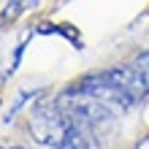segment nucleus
<instances>
[{
    "label": "nucleus",
    "mask_w": 149,
    "mask_h": 149,
    "mask_svg": "<svg viewBox=\"0 0 149 149\" xmlns=\"http://www.w3.org/2000/svg\"><path fill=\"white\" fill-rule=\"evenodd\" d=\"M76 87L103 100L114 114H125L136 103L149 98V76L144 68H133V65H114L106 71L90 73L79 79Z\"/></svg>",
    "instance_id": "f257e3e1"
},
{
    "label": "nucleus",
    "mask_w": 149,
    "mask_h": 149,
    "mask_svg": "<svg viewBox=\"0 0 149 149\" xmlns=\"http://www.w3.org/2000/svg\"><path fill=\"white\" fill-rule=\"evenodd\" d=\"M27 127L30 136L46 149H103L100 138L92 133L95 127L68 117L54 103L33 109Z\"/></svg>",
    "instance_id": "f03ea898"
},
{
    "label": "nucleus",
    "mask_w": 149,
    "mask_h": 149,
    "mask_svg": "<svg viewBox=\"0 0 149 149\" xmlns=\"http://www.w3.org/2000/svg\"><path fill=\"white\" fill-rule=\"evenodd\" d=\"M36 6V0H8L3 6V11H0V24H8L14 19H19L24 11H30V8Z\"/></svg>",
    "instance_id": "7ed1b4c3"
},
{
    "label": "nucleus",
    "mask_w": 149,
    "mask_h": 149,
    "mask_svg": "<svg viewBox=\"0 0 149 149\" xmlns=\"http://www.w3.org/2000/svg\"><path fill=\"white\" fill-rule=\"evenodd\" d=\"M0 149H22V146H0Z\"/></svg>",
    "instance_id": "20e7f679"
}]
</instances>
